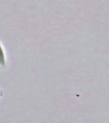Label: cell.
Wrapping results in <instances>:
<instances>
[{
	"instance_id": "cell-1",
	"label": "cell",
	"mask_w": 109,
	"mask_h": 123,
	"mask_svg": "<svg viewBox=\"0 0 109 123\" xmlns=\"http://www.w3.org/2000/svg\"><path fill=\"white\" fill-rule=\"evenodd\" d=\"M6 66V55L3 47L0 42V67Z\"/></svg>"
}]
</instances>
